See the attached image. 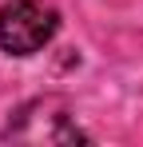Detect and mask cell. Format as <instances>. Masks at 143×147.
Instances as JSON below:
<instances>
[{
	"mask_svg": "<svg viewBox=\"0 0 143 147\" xmlns=\"http://www.w3.org/2000/svg\"><path fill=\"white\" fill-rule=\"evenodd\" d=\"M60 32V12L48 0H4L0 4V52L4 56H36Z\"/></svg>",
	"mask_w": 143,
	"mask_h": 147,
	"instance_id": "1",
	"label": "cell"
},
{
	"mask_svg": "<svg viewBox=\"0 0 143 147\" xmlns=\"http://www.w3.org/2000/svg\"><path fill=\"white\" fill-rule=\"evenodd\" d=\"M40 99L24 103L16 111V119L4 127V139H24V143H88V135L76 127V115L64 99L52 96L48 103V119H40Z\"/></svg>",
	"mask_w": 143,
	"mask_h": 147,
	"instance_id": "2",
	"label": "cell"
}]
</instances>
